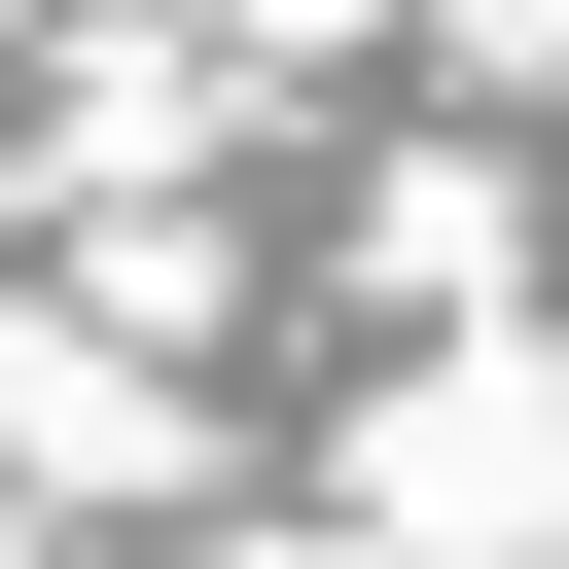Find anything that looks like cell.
<instances>
[{
	"label": "cell",
	"mask_w": 569,
	"mask_h": 569,
	"mask_svg": "<svg viewBox=\"0 0 569 569\" xmlns=\"http://www.w3.org/2000/svg\"><path fill=\"white\" fill-rule=\"evenodd\" d=\"M356 533H391V569H533V533H569V356H427V391L356 427Z\"/></svg>",
	"instance_id": "1"
},
{
	"label": "cell",
	"mask_w": 569,
	"mask_h": 569,
	"mask_svg": "<svg viewBox=\"0 0 569 569\" xmlns=\"http://www.w3.org/2000/svg\"><path fill=\"white\" fill-rule=\"evenodd\" d=\"M0 462H36V533H107V498L178 462V391H142L107 320H36V284H0Z\"/></svg>",
	"instance_id": "2"
},
{
	"label": "cell",
	"mask_w": 569,
	"mask_h": 569,
	"mask_svg": "<svg viewBox=\"0 0 569 569\" xmlns=\"http://www.w3.org/2000/svg\"><path fill=\"white\" fill-rule=\"evenodd\" d=\"M178 36H249V71H320V36H391V0H178Z\"/></svg>",
	"instance_id": "3"
}]
</instances>
